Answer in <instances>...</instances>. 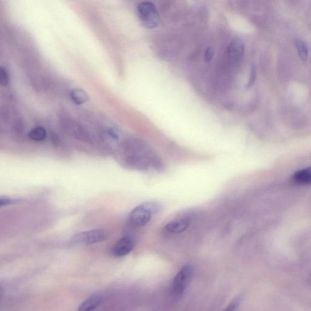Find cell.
<instances>
[{
  "label": "cell",
  "instance_id": "3",
  "mask_svg": "<svg viewBox=\"0 0 311 311\" xmlns=\"http://www.w3.org/2000/svg\"><path fill=\"white\" fill-rule=\"evenodd\" d=\"M59 121L64 132L70 136L80 141H90V137L88 131L65 111L59 112Z\"/></svg>",
  "mask_w": 311,
  "mask_h": 311
},
{
  "label": "cell",
  "instance_id": "12",
  "mask_svg": "<svg viewBox=\"0 0 311 311\" xmlns=\"http://www.w3.org/2000/svg\"><path fill=\"white\" fill-rule=\"evenodd\" d=\"M11 123L12 133L16 136H22L25 130V125H24L23 119L17 113L12 119Z\"/></svg>",
  "mask_w": 311,
  "mask_h": 311
},
{
  "label": "cell",
  "instance_id": "10",
  "mask_svg": "<svg viewBox=\"0 0 311 311\" xmlns=\"http://www.w3.org/2000/svg\"><path fill=\"white\" fill-rule=\"evenodd\" d=\"M102 301V295H92L81 304L77 311H93L101 304Z\"/></svg>",
  "mask_w": 311,
  "mask_h": 311
},
{
  "label": "cell",
  "instance_id": "6",
  "mask_svg": "<svg viewBox=\"0 0 311 311\" xmlns=\"http://www.w3.org/2000/svg\"><path fill=\"white\" fill-rule=\"evenodd\" d=\"M193 276V268L190 265H185L177 274L172 283V291L176 295H181L187 288Z\"/></svg>",
  "mask_w": 311,
  "mask_h": 311
},
{
  "label": "cell",
  "instance_id": "9",
  "mask_svg": "<svg viewBox=\"0 0 311 311\" xmlns=\"http://www.w3.org/2000/svg\"><path fill=\"white\" fill-rule=\"evenodd\" d=\"M190 225V220L187 218H180L172 221L166 225V229L172 234H180L187 230Z\"/></svg>",
  "mask_w": 311,
  "mask_h": 311
},
{
  "label": "cell",
  "instance_id": "5",
  "mask_svg": "<svg viewBox=\"0 0 311 311\" xmlns=\"http://www.w3.org/2000/svg\"><path fill=\"white\" fill-rule=\"evenodd\" d=\"M107 234L102 229H94L82 231L75 235L72 239V243L78 246H88L104 241Z\"/></svg>",
  "mask_w": 311,
  "mask_h": 311
},
{
  "label": "cell",
  "instance_id": "22",
  "mask_svg": "<svg viewBox=\"0 0 311 311\" xmlns=\"http://www.w3.org/2000/svg\"><path fill=\"white\" fill-rule=\"evenodd\" d=\"M2 130H3V129H2L1 124H0V133H2Z\"/></svg>",
  "mask_w": 311,
  "mask_h": 311
},
{
  "label": "cell",
  "instance_id": "17",
  "mask_svg": "<svg viewBox=\"0 0 311 311\" xmlns=\"http://www.w3.org/2000/svg\"><path fill=\"white\" fill-rule=\"evenodd\" d=\"M10 82L9 73L5 68L0 66V85L3 87H6Z\"/></svg>",
  "mask_w": 311,
  "mask_h": 311
},
{
  "label": "cell",
  "instance_id": "13",
  "mask_svg": "<svg viewBox=\"0 0 311 311\" xmlns=\"http://www.w3.org/2000/svg\"><path fill=\"white\" fill-rule=\"evenodd\" d=\"M70 97L75 104L81 105L89 100L86 92L81 89H74L70 92Z\"/></svg>",
  "mask_w": 311,
  "mask_h": 311
},
{
  "label": "cell",
  "instance_id": "2",
  "mask_svg": "<svg viewBox=\"0 0 311 311\" xmlns=\"http://www.w3.org/2000/svg\"><path fill=\"white\" fill-rule=\"evenodd\" d=\"M160 209V204L154 201L142 203L130 212L129 216L130 224L138 227L144 226Z\"/></svg>",
  "mask_w": 311,
  "mask_h": 311
},
{
  "label": "cell",
  "instance_id": "8",
  "mask_svg": "<svg viewBox=\"0 0 311 311\" xmlns=\"http://www.w3.org/2000/svg\"><path fill=\"white\" fill-rule=\"evenodd\" d=\"M135 247V242L129 237H125L115 244L112 252L118 257H124L132 252Z\"/></svg>",
  "mask_w": 311,
  "mask_h": 311
},
{
  "label": "cell",
  "instance_id": "19",
  "mask_svg": "<svg viewBox=\"0 0 311 311\" xmlns=\"http://www.w3.org/2000/svg\"><path fill=\"white\" fill-rule=\"evenodd\" d=\"M213 56H214V51H213V49L210 47L207 48L205 54H204V59H205L206 62H209L211 61Z\"/></svg>",
  "mask_w": 311,
  "mask_h": 311
},
{
  "label": "cell",
  "instance_id": "16",
  "mask_svg": "<svg viewBox=\"0 0 311 311\" xmlns=\"http://www.w3.org/2000/svg\"><path fill=\"white\" fill-rule=\"evenodd\" d=\"M29 138L35 141H43L47 138V131L42 127H37L30 131Z\"/></svg>",
  "mask_w": 311,
  "mask_h": 311
},
{
  "label": "cell",
  "instance_id": "4",
  "mask_svg": "<svg viewBox=\"0 0 311 311\" xmlns=\"http://www.w3.org/2000/svg\"><path fill=\"white\" fill-rule=\"evenodd\" d=\"M140 20L147 28H154L160 23V18L157 8L150 2H142L137 8Z\"/></svg>",
  "mask_w": 311,
  "mask_h": 311
},
{
  "label": "cell",
  "instance_id": "20",
  "mask_svg": "<svg viewBox=\"0 0 311 311\" xmlns=\"http://www.w3.org/2000/svg\"><path fill=\"white\" fill-rule=\"evenodd\" d=\"M239 300H236L232 301L226 308L222 311H236L238 305H239Z\"/></svg>",
  "mask_w": 311,
  "mask_h": 311
},
{
  "label": "cell",
  "instance_id": "18",
  "mask_svg": "<svg viewBox=\"0 0 311 311\" xmlns=\"http://www.w3.org/2000/svg\"><path fill=\"white\" fill-rule=\"evenodd\" d=\"M257 79V68H256L254 64H252L250 70V77L248 84L246 85V88H251L254 85Z\"/></svg>",
  "mask_w": 311,
  "mask_h": 311
},
{
  "label": "cell",
  "instance_id": "1",
  "mask_svg": "<svg viewBox=\"0 0 311 311\" xmlns=\"http://www.w3.org/2000/svg\"><path fill=\"white\" fill-rule=\"evenodd\" d=\"M124 154L125 164L133 169L144 170L157 163L153 153L140 140L128 141L125 145Z\"/></svg>",
  "mask_w": 311,
  "mask_h": 311
},
{
  "label": "cell",
  "instance_id": "7",
  "mask_svg": "<svg viewBox=\"0 0 311 311\" xmlns=\"http://www.w3.org/2000/svg\"><path fill=\"white\" fill-rule=\"evenodd\" d=\"M245 50V44L240 39H233L230 42L227 49L228 59L230 63L237 65L242 62Z\"/></svg>",
  "mask_w": 311,
  "mask_h": 311
},
{
  "label": "cell",
  "instance_id": "21",
  "mask_svg": "<svg viewBox=\"0 0 311 311\" xmlns=\"http://www.w3.org/2000/svg\"><path fill=\"white\" fill-rule=\"evenodd\" d=\"M11 203V200L8 198H0V207L6 206Z\"/></svg>",
  "mask_w": 311,
  "mask_h": 311
},
{
  "label": "cell",
  "instance_id": "11",
  "mask_svg": "<svg viewBox=\"0 0 311 311\" xmlns=\"http://www.w3.org/2000/svg\"><path fill=\"white\" fill-rule=\"evenodd\" d=\"M294 181L297 184L308 185L311 182V173L310 168L297 171L293 175Z\"/></svg>",
  "mask_w": 311,
  "mask_h": 311
},
{
  "label": "cell",
  "instance_id": "15",
  "mask_svg": "<svg viewBox=\"0 0 311 311\" xmlns=\"http://www.w3.org/2000/svg\"><path fill=\"white\" fill-rule=\"evenodd\" d=\"M294 44L298 51V55L301 60L306 62L308 59L309 50L306 43L302 40L297 38L295 40Z\"/></svg>",
  "mask_w": 311,
  "mask_h": 311
},
{
  "label": "cell",
  "instance_id": "14",
  "mask_svg": "<svg viewBox=\"0 0 311 311\" xmlns=\"http://www.w3.org/2000/svg\"><path fill=\"white\" fill-rule=\"evenodd\" d=\"M17 112L11 106L4 105L0 107V121L4 123H10Z\"/></svg>",
  "mask_w": 311,
  "mask_h": 311
}]
</instances>
